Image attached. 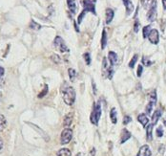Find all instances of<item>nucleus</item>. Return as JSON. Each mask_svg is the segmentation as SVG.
I'll use <instances>...</instances> for the list:
<instances>
[{"label": "nucleus", "instance_id": "nucleus-1", "mask_svg": "<svg viewBox=\"0 0 166 156\" xmlns=\"http://www.w3.org/2000/svg\"><path fill=\"white\" fill-rule=\"evenodd\" d=\"M62 96L66 105H73L75 101V91L72 86L65 84L62 88Z\"/></svg>", "mask_w": 166, "mask_h": 156}, {"label": "nucleus", "instance_id": "nucleus-2", "mask_svg": "<svg viewBox=\"0 0 166 156\" xmlns=\"http://www.w3.org/2000/svg\"><path fill=\"white\" fill-rule=\"evenodd\" d=\"M101 113H102V110H101V105L99 103H96V105H94V108H93V111H92V114L90 117V120H91V123L95 125H99V119L101 117Z\"/></svg>", "mask_w": 166, "mask_h": 156}, {"label": "nucleus", "instance_id": "nucleus-3", "mask_svg": "<svg viewBox=\"0 0 166 156\" xmlns=\"http://www.w3.org/2000/svg\"><path fill=\"white\" fill-rule=\"evenodd\" d=\"M54 46L55 47V49L58 50L61 53H65V52H69L67 45L65 44L64 40H62L60 37H55L54 40Z\"/></svg>", "mask_w": 166, "mask_h": 156}, {"label": "nucleus", "instance_id": "nucleus-4", "mask_svg": "<svg viewBox=\"0 0 166 156\" xmlns=\"http://www.w3.org/2000/svg\"><path fill=\"white\" fill-rule=\"evenodd\" d=\"M72 138H73V131L70 128H65L63 129L61 132V136H60V142L62 145H67L71 142Z\"/></svg>", "mask_w": 166, "mask_h": 156}, {"label": "nucleus", "instance_id": "nucleus-5", "mask_svg": "<svg viewBox=\"0 0 166 156\" xmlns=\"http://www.w3.org/2000/svg\"><path fill=\"white\" fill-rule=\"evenodd\" d=\"M147 18L149 21H151V22L156 20V18H157V0H153L151 7L148 11Z\"/></svg>", "mask_w": 166, "mask_h": 156}, {"label": "nucleus", "instance_id": "nucleus-6", "mask_svg": "<svg viewBox=\"0 0 166 156\" xmlns=\"http://www.w3.org/2000/svg\"><path fill=\"white\" fill-rule=\"evenodd\" d=\"M83 4V7H84V10L85 12H90L94 15H96V7H95V3H94L92 0H83L82 1Z\"/></svg>", "mask_w": 166, "mask_h": 156}, {"label": "nucleus", "instance_id": "nucleus-7", "mask_svg": "<svg viewBox=\"0 0 166 156\" xmlns=\"http://www.w3.org/2000/svg\"><path fill=\"white\" fill-rule=\"evenodd\" d=\"M157 103V94H156V91H153L152 94L150 95V102L146 106V113L147 114H151V112L153 110V107L156 105Z\"/></svg>", "mask_w": 166, "mask_h": 156}, {"label": "nucleus", "instance_id": "nucleus-8", "mask_svg": "<svg viewBox=\"0 0 166 156\" xmlns=\"http://www.w3.org/2000/svg\"><path fill=\"white\" fill-rule=\"evenodd\" d=\"M148 38L152 44H157L159 40V32L156 29H153L150 31L148 34Z\"/></svg>", "mask_w": 166, "mask_h": 156}, {"label": "nucleus", "instance_id": "nucleus-9", "mask_svg": "<svg viewBox=\"0 0 166 156\" xmlns=\"http://www.w3.org/2000/svg\"><path fill=\"white\" fill-rule=\"evenodd\" d=\"M151 155H152L151 149L149 148V146L147 145L142 146L141 148L139 149L138 152L137 154V156H151Z\"/></svg>", "mask_w": 166, "mask_h": 156}, {"label": "nucleus", "instance_id": "nucleus-10", "mask_svg": "<svg viewBox=\"0 0 166 156\" xmlns=\"http://www.w3.org/2000/svg\"><path fill=\"white\" fill-rule=\"evenodd\" d=\"M123 3H124V5H125V8H126V12H127V15H131L132 12H133L134 11V5H133V3H132L131 0H122Z\"/></svg>", "mask_w": 166, "mask_h": 156}, {"label": "nucleus", "instance_id": "nucleus-11", "mask_svg": "<svg viewBox=\"0 0 166 156\" xmlns=\"http://www.w3.org/2000/svg\"><path fill=\"white\" fill-rule=\"evenodd\" d=\"M108 58H109V62L111 63V66H114L115 64L117 62V55L115 53V52H113V51L109 52Z\"/></svg>", "mask_w": 166, "mask_h": 156}, {"label": "nucleus", "instance_id": "nucleus-12", "mask_svg": "<svg viewBox=\"0 0 166 156\" xmlns=\"http://www.w3.org/2000/svg\"><path fill=\"white\" fill-rule=\"evenodd\" d=\"M138 121L143 125L144 127H146L148 125V123H149V119L145 114H139L138 116Z\"/></svg>", "mask_w": 166, "mask_h": 156}, {"label": "nucleus", "instance_id": "nucleus-13", "mask_svg": "<svg viewBox=\"0 0 166 156\" xmlns=\"http://www.w3.org/2000/svg\"><path fill=\"white\" fill-rule=\"evenodd\" d=\"M114 15H115V12L112 9H107L106 10V24H110L112 22V20L114 18Z\"/></svg>", "mask_w": 166, "mask_h": 156}, {"label": "nucleus", "instance_id": "nucleus-14", "mask_svg": "<svg viewBox=\"0 0 166 156\" xmlns=\"http://www.w3.org/2000/svg\"><path fill=\"white\" fill-rule=\"evenodd\" d=\"M153 127H154V125H153V124L148 125L147 127H146V139H147V141H149V142L153 140V135H152V133H153Z\"/></svg>", "mask_w": 166, "mask_h": 156}, {"label": "nucleus", "instance_id": "nucleus-15", "mask_svg": "<svg viewBox=\"0 0 166 156\" xmlns=\"http://www.w3.org/2000/svg\"><path fill=\"white\" fill-rule=\"evenodd\" d=\"M131 138V133L127 130L126 128H124L122 130V133H121V139H120V143L123 144V143H125L127 140H129Z\"/></svg>", "mask_w": 166, "mask_h": 156}, {"label": "nucleus", "instance_id": "nucleus-16", "mask_svg": "<svg viewBox=\"0 0 166 156\" xmlns=\"http://www.w3.org/2000/svg\"><path fill=\"white\" fill-rule=\"evenodd\" d=\"M110 118H111V121H112L113 124H117V109L115 107L111 109Z\"/></svg>", "mask_w": 166, "mask_h": 156}, {"label": "nucleus", "instance_id": "nucleus-17", "mask_svg": "<svg viewBox=\"0 0 166 156\" xmlns=\"http://www.w3.org/2000/svg\"><path fill=\"white\" fill-rule=\"evenodd\" d=\"M67 5L68 8H69V10L73 12V14H75V11H76V4L75 0H67Z\"/></svg>", "mask_w": 166, "mask_h": 156}, {"label": "nucleus", "instance_id": "nucleus-18", "mask_svg": "<svg viewBox=\"0 0 166 156\" xmlns=\"http://www.w3.org/2000/svg\"><path fill=\"white\" fill-rule=\"evenodd\" d=\"M7 127V120L5 118V116L0 114V132L3 131L4 129Z\"/></svg>", "mask_w": 166, "mask_h": 156}, {"label": "nucleus", "instance_id": "nucleus-19", "mask_svg": "<svg viewBox=\"0 0 166 156\" xmlns=\"http://www.w3.org/2000/svg\"><path fill=\"white\" fill-rule=\"evenodd\" d=\"M107 44V34H106V30L104 29L102 31V37H101V49H104Z\"/></svg>", "mask_w": 166, "mask_h": 156}, {"label": "nucleus", "instance_id": "nucleus-20", "mask_svg": "<svg viewBox=\"0 0 166 156\" xmlns=\"http://www.w3.org/2000/svg\"><path fill=\"white\" fill-rule=\"evenodd\" d=\"M161 117V111L159 109V110H156L155 113L153 114L152 116V121H153V125H156L157 123V121H159V119Z\"/></svg>", "mask_w": 166, "mask_h": 156}, {"label": "nucleus", "instance_id": "nucleus-21", "mask_svg": "<svg viewBox=\"0 0 166 156\" xmlns=\"http://www.w3.org/2000/svg\"><path fill=\"white\" fill-rule=\"evenodd\" d=\"M57 156H72L70 149H61L57 151Z\"/></svg>", "mask_w": 166, "mask_h": 156}, {"label": "nucleus", "instance_id": "nucleus-22", "mask_svg": "<svg viewBox=\"0 0 166 156\" xmlns=\"http://www.w3.org/2000/svg\"><path fill=\"white\" fill-rule=\"evenodd\" d=\"M68 73H69V77L72 81H74L75 80L76 76H78V74H76V71L75 70V69L73 68H69V70H68Z\"/></svg>", "mask_w": 166, "mask_h": 156}, {"label": "nucleus", "instance_id": "nucleus-23", "mask_svg": "<svg viewBox=\"0 0 166 156\" xmlns=\"http://www.w3.org/2000/svg\"><path fill=\"white\" fill-rule=\"evenodd\" d=\"M30 28L33 29V30H36V31H37V30H40L41 29V25L36 23L35 20H32L31 23H30Z\"/></svg>", "mask_w": 166, "mask_h": 156}, {"label": "nucleus", "instance_id": "nucleus-24", "mask_svg": "<svg viewBox=\"0 0 166 156\" xmlns=\"http://www.w3.org/2000/svg\"><path fill=\"white\" fill-rule=\"evenodd\" d=\"M71 124H72V116L71 114H68L64 119V125L66 127H70Z\"/></svg>", "mask_w": 166, "mask_h": 156}, {"label": "nucleus", "instance_id": "nucleus-25", "mask_svg": "<svg viewBox=\"0 0 166 156\" xmlns=\"http://www.w3.org/2000/svg\"><path fill=\"white\" fill-rule=\"evenodd\" d=\"M138 55H135L134 57L132 58V59L130 60V62H129V67H130V68H134L136 62H138Z\"/></svg>", "mask_w": 166, "mask_h": 156}, {"label": "nucleus", "instance_id": "nucleus-26", "mask_svg": "<svg viewBox=\"0 0 166 156\" xmlns=\"http://www.w3.org/2000/svg\"><path fill=\"white\" fill-rule=\"evenodd\" d=\"M150 31H151V26L150 25H147V26H145V27L143 28V37L144 38H146L148 37V34H149V33H150Z\"/></svg>", "mask_w": 166, "mask_h": 156}, {"label": "nucleus", "instance_id": "nucleus-27", "mask_svg": "<svg viewBox=\"0 0 166 156\" xmlns=\"http://www.w3.org/2000/svg\"><path fill=\"white\" fill-rule=\"evenodd\" d=\"M142 63H143L145 66H151L152 64L154 63V62H153L152 60L149 59L148 58H146V57H143V58H142Z\"/></svg>", "mask_w": 166, "mask_h": 156}, {"label": "nucleus", "instance_id": "nucleus-28", "mask_svg": "<svg viewBox=\"0 0 166 156\" xmlns=\"http://www.w3.org/2000/svg\"><path fill=\"white\" fill-rule=\"evenodd\" d=\"M83 57H84V59H85V62H86L87 65H90L91 64V56L89 53H85L83 55Z\"/></svg>", "mask_w": 166, "mask_h": 156}, {"label": "nucleus", "instance_id": "nucleus-29", "mask_svg": "<svg viewBox=\"0 0 166 156\" xmlns=\"http://www.w3.org/2000/svg\"><path fill=\"white\" fill-rule=\"evenodd\" d=\"M113 75H114V69H113V66H111L107 69V77L108 79H112L113 78Z\"/></svg>", "mask_w": 166, "mask_h": 156}, {"label": "nucleus", "instance_id": "nucleus-30", "mask_svg": "<svg viewBox=\"0 0 166 156\" xmlns=\"http://www.w3.org/2000/svg\"><path fill=\"white\" fill-rule=\"evenodd\" d=\"M52 59H53V62H55V63H60L61 62V59L58 55H53Z\"/></svg>", "mask_w": 166, "mask_h": 156}, {"label": "nucleus", "instance_id": "nucleus-31", "mask_svg": "<svg viewBox=\"0 0 166 156\" xmlns=\"http://www.w3.org/2000/svg\"><path fill=\"white\" fill-rule=\"evenodd\" d=\"M47 92H48V85H47V84H45V87H44V89H43V91H42V92L39 94V95H38V98H43L44 96H45V95L47 94Z\"/></svg>", "mask_w": 166, "mask_h": 156}, {"label": "nucleus", "instance_id": "nucleus-32", "mask_svg": "<svg viewBox=\"0 0 166 156\" xmlns=\"http://www.w3.org/2000/svg\"><path fill=\"white\" fill-rule=\"evenodd\" d=\"M156 133H157V137H162V135H163V129H162V127H157V130H156Z\"/></svg>", "mask_w": 166, "mask_h": 156}, {"label": "nucleus", "instance_id": "nucleus-33", "mask_svg": "<svg viewBox=\"0 0 166 156\" xmlns=\"http://www.w3.org/2000/svg\"><path fill=\"white\" fill-rule=\"evenodd\" d=\"M131 122H132V118H131L130 116L126 115L124 118H123V125H128Z\"/></svg>", "mask_w": 166, "mask_h": 156}, {"label": "nucleus", "instance_id": "nucleus-34", "mask_svg": "<svg viewBox=\"0 0 166 156\" xmlns=\"http://www.w3.org/2000/svg\"><path fill=\"white\" fill-rule=\"evenodd\" d=\"M85 14H86V12H85V11H82V12H81V14H80V15H78V24H80V23L82 22V19H83V17H84Z\"/></svg>", "mask_w": 166, "mask_h": 156}, {"label": "nucleus", "instance_id": "nucleus-35", "mask_svg": "<svg viewBox=\"0 0 166 156\" xmlns=\"http://www.w3.org/2000/svg\"><path fill=\"white\" fill-rule=\"evenodd\" d=\"M102 67H103V70H104V71L107 70V69L109 68L108 64H107V59H106V58L103 59V62H102Z\"/></svg>", "mask_w": 166, "mask_h": 156}, {"label": "nucleus", "instance_id": "nucleus-36", "mask_svg": "<svg viewBox=\"0 0 166 156\" xmlns=\"http://www.w3.org/2000/svg\"><path fill=\"white\" fill-rule=\"evenodd\" d=\"M138 28H139V22L138 20H136L135 25H134V31L135 33H138Z\"/></svg>", "mask_w": 166, "mask_h": 156}, {"label": "nucleus", "instance_id": "nucleus-37", "mask_svg": "<svg viewBox=\"0 0 166 156\" xmlns=\"http://www.w3.org/2000/svg\"><path fill=\"white\" fill-rule=\"evenodd\" d=\"M150 2H151V0H141V4L144 8H147V6H149Z\"/></svg>", "mask_w": 166, "mask_h": 156}, {"label": "nucleus", "instance_id": "nucleus-38", "mask_svg": "<svg viewBox=\"0 0 166 156\" xmlns=\"http://www.w3.org/2000/svg\"><path fill=\"white\" fill-rule=\"evenodd\" d=\"M142 71H143V67L142 65H139L138 68V77H141L142 75Z\"/></svg>", "mask_w": 166, "mask_h": 156}, {"label": "nucleus", "instance_id": "nucleus-39", "mask_svg": "<svg viewBox=\"0 0 166 156\" xmlns=\"http://www.w3.org/2000/svg\"><path fill=\"white\" fill-rule=\"evenodd\" d=\"M4 73H5V70H4V68L2 66H0V77H2L4 75Z\"/></svg>", "mask_w": 166, "mask_h": 156}, {"label": "nucleus", "instance_id": "nucleus-40", "mask_svg": "<svg viewBox=\"0 0 166 156\" xmlns=\"http://www.w3.org/2000/svg\"><path fill=\"white\" fill-rule=\"evenodd\" d=\"M92 85H93V88H94V93L95 94H96V83L95 82H92Z\"/></svg>", "mask_w": 166, "mask_h": 156}, {"label": "nucleus", "instance_id": "nucleus-41", "mask_svg": "<svg viewBox=\"0 0 166 156\" xmlns=\"http://www.w3.org/2000/svg\"><path fill=\"white\" fill-rule=\"evenodd\" d=\"M3 149V141L1 139V137H0V150H2Z\"/></svg>", "mask_w": 166, "mask_h": 156}, {"label": "nucleus", "instance_id": "nucleus-42", "mask_svg": "<svg viewBox=\"0 0 166 156\" xmlns=\"http://www.w3.org/2000/svg\"><path fill=\"white\" fill-rule=\"evenodd\" d=\"M75 29L76 32H79V29H78V24H76V22H75Z\"/></svg>", "mask_w": 166, "mask_h": 156}, {"label": "nucleus", "instance_id": "nucleus-43", "mask_svg": "<svg viewBox=\"0 0 166 156\" xmlns=\"http://www.w3.org/2000/svg\"><path fill=\"white\" fill-rule=\"evenodd\" d=\"M162 4H163V8L166 10V0H162Z\"/></svg>", "mask_w": 166, "mask_h": 156}, {"label": "nucleus", "instance_id": "nucleus-44", "mask_svg": "<svg viewBox=\"0 0 166 156\" xmlns=\"http://www.w3.org/2000/svg\"><path fill=\"white\" fill-rule=\"evenodd\" d=\"M163 125H164L165 127H166V117H165V118L163 119Z\"/></svg>", "mask_w": 166, "mask_h": 156}, {"label": "nucleus", "instance_id": "nucleus-45", "mask_svg": "<svg viewBox=\"0 0 166 156\" xmlns=\"http://www.w3.org/2000/svg\"><path fill=\"white\" fill-rule=\"evenodd\" d=\"M76 156H82V154H81V153H79V154H78Z\"/></svg>", "mask_w": 166, "mask_h": 156}, {"label": "nucleus", "instance_id": "nucleus-46", "mask_svg": "<svg viewBox=\"0 0 166 156\" xmlns=\"http://www.w3.org/2000/svg\"><path fill=\"white\" fill-rule=\"evenodd\" d=\"M92 1H93V2H94V3H95V2H96V0H92Z\"/></svg>", "mask_w": 166, "mask_h": 156}, {"label": "nucleus", "instance_id": "nucleus-47", "mask_svg": "<svg viewBox=\"0 0 166 156\" xmlns=\"http://www.w3.org/2000/svg\"><path fill=\"white\" fill-rule=\"evenodd\" d=\"M0 96H1V93H0Z\"/></svg>", "mask_w": 166, "mask_h": 156}]
</instances>
